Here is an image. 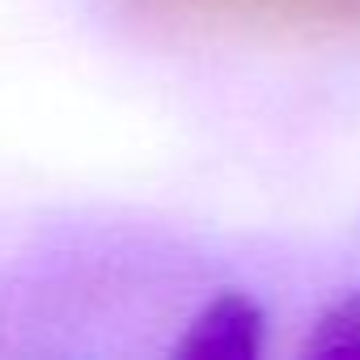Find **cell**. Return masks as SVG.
Returning <instances> with one entry per match:
<instances>
[{"mask_svg":"<svg viewBox=\"0 0 360 360\" xmlns=\"http://www.w3.org/2000/svg\"><path fill=\"white\" fill-rule=\"evenodd\" d=\"M309 360H360V288L335 297L301 343Z\"/></svg>","mask_w":360,"mask_h":360,"instance_id":"7a4b0ae2","label":"cell"},{"mask_svg":"<svg viewBox=\"0 0 360 360\" xmlns=\"http://www.w3.org/2000/svg\"><path fill=\"white\" fill-rule=\"evenodd\" d=\"M259 347H263V309L242 292L217 297L187 326V339L178 343L183 356H204V360H250L259 356Z\"/></svg>","mask_w":360,"mask_h":360,"instance_id":"6da1fadb","label":"cell"}]
</instances>
